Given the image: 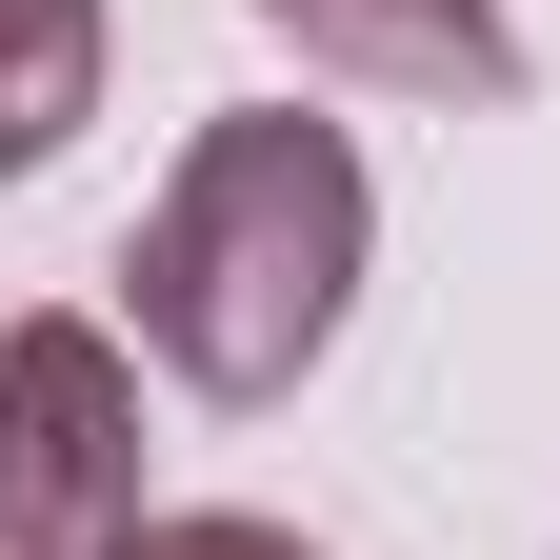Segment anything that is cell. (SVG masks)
Masks as SVG:
<instances>
[{
  "label": "cell",
  "instance_id": "obj_1",
  "mask_svg": "<svg viewBox=\"0 0 560 560\" xmlns=\"http://www.w3.org/2000/svg\"><path fill=\"white\" fill-rule=\"evenodd\" d=\"M361 260H381V180H361V140L301 120V101H241V120H200L161 200H140V241H120V301H140V361H161L180 400H301L320 381V340L361 320Z\"/></svg>",
  "mask_w": 560,
  "mask_h": 560
},
{
  "label": "cell",
  "instance_id": "obj_2",
  "mask_svg": "<svg viewBox=\"0 0 560 560\" xmlns=\"http://www.w3.org/2000/svg\"><path fill=\"white\" fill-rule=\"evenodd\" d=\"M0 560H140V361L81 301L0 320Z\"/></svg>",
  "mask_w": 560,
  "mask_h": 560
},
{
  "label": "cell",
  "instance_id": "obj_3",
  "mask_svg": "<svg viewBox=\"0 0 560 560\" xmlns=\"http://www.w3.org/2000/svg\"><path fill=\"white\" fill-rule=\"evenodd\" d=\"M260 40L301 81H361V101H521L501 0H260Z\"/></svg>",
  "mask_w": 560,
  "mask_h": 560
},
{
  "label": "cell",
  "instance_id": "obj_4",
  "mask_svg": "<svg viewBox=\"0 0 560 560\" xmlns=\"http://www.w3.org/2000/svg\"><path fill=\"white\" fill-rule=\"evenodd\" d=\"M101 0H0V180H40L60 140L101 120Z\"/></svg>",
  "mask_w": 560,
  "mask_h": 560
},
{
  "label": "cell",
  "instance_id": "obj_5",
  "mask_svg": "<svg viewBox=\"0 0 560 560\" xmlns=\"http://www.w3.org/2000/svg\"><path fill=\"white\" fill-rule=\"evenodd\" d=\"M140 560H320L301 521H221V501H200V521H140Z\"/></svg>",
  "mask_w": 560,
  "mask_h": 560
}]
</instances>
